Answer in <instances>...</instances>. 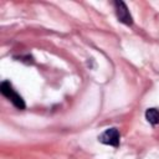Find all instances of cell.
<instances>
[{
    "label": "cell",
    "instance_id": "6da1fadb",
    "mask_svg": "<svg viewBox=\"0 0 159 159\" xmlns=\"http://www.w3.org/2000/svg\"><path fill=\"white\" fill-rule=\"evenodd\" d=\"M0 92L4 97H6L12 104L14 107H16L17 109H25L26 104L25 101L22 99V97L12 88V84L9 81H2L0 84Z\"/></svg>",
    "mask_w": 159,
    "mask_h": 159
},
{
    "label": "cell",
    "instance_id": "7a4b0ae2",
    "mask_svg": "<svg viewBox=\"0 0 159 159\" xmlns=\"http://www.w3.org/2000/svg\"><path fill=\"white\" fill-rule=\"evenodd\" d=\"M114 10H116V16H117L119 22H122L127 26L133 25V17H132L125 2H123L120 0H116L114 1Z\"/></svg>",
    "mask_w": 159,
    "mask_h": 159
},
{
    "label": "cell",
    "instance_id": "3957f363",
    "mask_svg": "<svg viewBox=\"0 0 159 159\" xmlns=\"http://www.w3.org/2000/svg\"><path fill=\"white\" fill-rule=\"evenodd\" d=\"M98 140L102 144H106V145H111V147L117 148L119 145V140H120L119 130L117 128H108V129H106L98 137Z\"/></svg>",
    "mask_w": 159,
    "mask_h": 159
},
{
    "label": "cell",
    "instance_id": "277c9868",
    "mask_svg": "<svg viewBox=\"0 0 159 159\" xmlns=\"http://www.w3.org/2000/svg\"><path fill=\"white\" fill-rule=\"evenodd\" d=\"M145 119L152 125L159 124V111L157 108H148L145 111Z\"/></svg>",
    "mask_w": 159,
    "mask_h": 159
}]
</instances>
